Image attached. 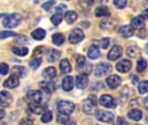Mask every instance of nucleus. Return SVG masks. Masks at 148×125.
<instances>
[{"label":"nucleus","instance_id":"nucleus-1","mask_svg":"<svg viewBox=\"0 0 148 125\" xmlns=\"http://www.w3.org/2000/svg\"><path fill=\"white\" fill-rule=\"evenodd\" d=\"M5 17L2 21V24L4 28L14 29L17 27L22 23V17L17 13H13L10 15H5Z\"/></svg>","mask_w":148,"mask_h":125},{"label":"nucleus","instance_id":"nucleus-2","mask_svg":"<svg viewBox=\"0 0 148 125\" xmlns=\"http://www.w3.org/2000/svg\"><path fill=\"white\" fill-rule=\"evenodd\" d=\"M97 107V100L96 97L94 95H89L88 99L84 102L82 105V110L87 115H93Z\"/></svg>","mask_w":148,"mask_h":125},{"label":"nucleus","instance_id":"nucleus-3","mask_svg":"<svg viewBox=\"0 0 148 125\" xmlns=\"http://www.w3.org/2000/svg\"><path fill=\"white\" fill-rule=\"evenodd\" d=\"M75 109V104L69 101L62 100V101H59L57 104V110L59 111V113H62V114L70 115L74 112Z\"/></svg>","mask_w":148,"mask_h":125},{"label":"nucleus","instance_id":"nucleus-4","mask_svg":"<svg viewBox=\"0 0 148 125\" xmlns=\"http://www.w3.org/2000/svg\"><path fill=\"white\" fill-rule=\"evenodd\" d=\"M95 117L98 121L106 124H112L114 121V114L110 111L97 110L95 113Z\"/></svg>","mask_w":148,"mask_h":125},{"label":"nucleus","instance_id":"nucleus-5","mask_svg":"<svg viewBox=\"0 0 148 125\" xmlns=\"http://www.w3.org/2000/svg\"><path fill=\"white\" fill-rule=\"evenodd\" d=\"M112 71V66L107 63H101L95 66V75L98 77H102L108 75Z\"/></svg>","mask_w":148,"mask_h":125},{"label":"nucleus","instance_id":"nucleus-6","mask_svg":"<svg viewBox=\"0 0 148 125\" xmlns=\"http://www.w3.org/2000/svg\"><path fill=\"white\" fill-rule=\"evenodd\" d=\"M85 37L84 32L82 31V30L79 29V28H75L74 30H72L69 33V40L71 44H76L80 42H82Z\"/></svg>","mask_w":148,"mask_h":125},{"label":"nucleus","instance_id":"nucleus-7","mask_svg":"<svg viewBox=\"0 0 148 125\" xmlns=\"http://www.w3.org/2000/svg\"><path fill=\"white\" fill-rule=\"evenodd\" d=\"M100 104L108 109H114L116 107V100L110 95H102L100 97Z\"/></svg>","mask_w":148,"mask_h":125},{"label":"nucleus","instance_id":"nucleus-8","mask_svg":"<svg viewBox=\"0 0 148 125\" xmlns=\"http://www.w3.org/2000/svg\"><path fill=\"white\" fill-rule=\"evenodd\" d=\"M27 97L28 99L31 102V103H36V104H40L42 103V99H43V93L41 90H29L27 94Z\"/></svg>","mask_w":148,"mask_h":125},{"label":"nucleus","instance_id":"nucleus-9","mask_svg":"<svg viewBox=\"0 0 148 125\" xmlns=\"http://www.w3.org/2000/svg\"><path fill=\"white\" fill-rule=\"evenodd\" d=\"M13 102L12 96L10 92L3 90L0 92V105L3 108L9 107Z\"/></svg>","mask_w":148,"mask_h":125},{"label":"nucleus","instance_id":"nucleus-10","mask_svg":"<svg viewBox=\"0 0 148 125\" xmlns=\"http://www.w3.org/2000/svg\"><path fill=\"white\" fill-rule=\"evenodd\" d=\"M123 53V50L120 45H114L108 54V58L110 61H116L119 59Z\"/></svg>","mask_w":148,"mask_h":125},{"label":"nucleus","instance_id":"nucleus-11","mask_svg":"<svg viewBox=\"0 0 148 125\" xmlns=\"http://www.w3.org/2000/svg\"><path fill=\"white\" fill-rule=\"evenodd\" d=\"M40 88L44 90V92L48 93V94H51L53 93L56 90V84L55 82H52L51 80L49 81H42L39 84Z\"/></svg>","mask_w":148,"mask_h":125},{"label":"nucleus","instance_id":"nucleus-12","mask_svg":"<svg viewBox=\"0 0 148 125\" xmlns=\"http://www.w3.org/2000/svg\"><path fill=\"white\" fill-rule=\"evenodd\" d=\"M122 82V79L121 77H119L118 75H112V76H109L107 79H106V83L108 84V86L114 90V89H116L117 87H119L121 85Z\"/></svg>","mask_w":148,"mask_h":125},{"label":"nucleus","instance_id":"nucleus-13","mask_svg":"<svg viewBox=\"0 0 148 125\" xmlns=\"http://www.w3.org/2000/svg\"><path fill=\"white\" fill-rule=\"evenodd\" d=\"M118 34L125 38H129L134 35V29L131 25H123L118 29Z\"/></svg>","mask_w":148,"mask_h":125},{"label":"nucleus","instance_id":"nucleus-14","mask_svg":"<svg viewBox=\"0 0 148 125\" xmlns=\"http://www.w3.org/2000/svg\"><path fill=\"white\" fill-rule=\"evenodd\" d=\"M132 69V63L127 59H122L116 64V70L121 73H127Z\"/></svg>","mask_w":148,"mask_h":125},{"label":"nucleus","instance_id":"nucleus-15","mask_svg":"<svg viewBox=\"0 0 148 125\" xmlns=\"http://www.w3.org/2000/svg\"><path fill=\"white\" fill-rule=\"evenodd\" d=\"M88 75H85V74H81L79 76L76 77V79H75V84H76V87L80 90H84L88 87Z\"/></svg>","mask_w":148,"mask_h":125},{"label":"nucleus","instance_id":"nucleus-16","mask_svg":"<svg viewBox=\"0 0 148 125\" xmlns=\"http://www.w3.org/2000/svg\"><path fill=\"white\" fill-rule=\"evenodd\" d=\"M18 85H19V78L13 75H10V77H8L3 82V86L8 89H15Z\"/></svg>","mask_w":148,"mask_h":125},{"label":"nucleus","instance_id":"nucleus-17","mask_svg":"<svg viewBox=\"0 0 148 125\" xmlns=\"http://www.w3.org/2000/svg\"><path fill=\"white\" fill-rule=\"evenodd\" d=\"M10 74L13 76H16L18 78H23V77H25L27 76V70L25 67L16 65L11 69Z\"/></svg>","mask_w":148,"mask_h":125},{"label":"nucleus","instance_id":"nucleus-18","mask_svg":"<svg viewBox=\"0 0 148 125\" xmlns=\"http://www.w3.org/2000/svg\"><path fill=\"white\" fill-rule=\"evenodd\" d=\"M131 26L134 29L142 30L145 27V18L143 17V16L140 15V16L135 17L131 22Z\"/></svg>","mask_w":148,"mask_h":125},{"label":"nucleus","instance_id":"nucleus-19","mask_svg":"<svg viewBox=\"0 0 148 125\" xmlns=\"http://www.w3.org/2000/svg\"><path fill=\"white\" fill-rule=\"evenodd\" d=\"M61 51H59L58 50L56 49H49L47 51V60L49 63H54L56 61H57L59 59V57H61Z\"/></svg>","mask_w":148,"mask_h":125},{"label":"nucleus","instance_id":"nucleus-20","mask_svg":"<svg viewBox=\"0 0 148 125\" xmlns=\"http://www.w3.org/2000/svg\"><path fill=\"white\" fill-rule=\"evenodd\" d=\"M62 89L65 91H70L74 88V78L71 76H67L63 78L62 84Z\"/></svg>","mask_w":148,"mask_h":125},{"label":"nucleus","instance_id":"nucleus-21","mask_svg":"<svg viewBox=\"0 0 148 125\" xmlns=\"http://www.w3.org/2000/svg\"><path fill=\"white\" fill-rule=\"evenodd\" d=\"M100 56H101V52H100L99 47L95 44L91 45L88 51V58H90L91 60H96L100 57Z\"/></svg>","mask_w":148,"mask_h":125},{"label":"nucleus","instance_id":"nucleus-22","mask_svg":"<svg viewBox=\"0 0 148 125\" xmlns=\"http://www.w3.org/2000/svg\"><path fill=\"white\" fill-rule=\"evenodd\" d=\"M45 108H46V106L42 105L41 103H40V104L31 103V104H29V110H30L33 114H35V115H40V114H42V113L44 111Z\"/></svg>","mask_w":148,"mask_h":125},{"label":"nucleus","instance_id":"nucleus-23","mask_svg":"<svg viewBox=\"0 0 148 125\" xmlns=\"http://www.w3.org/2000/svg\"><path fill=\"white\" fill-rule=\"evenodd\" d=\"M42 76L46 80H52L56 76V70L54 67H48L42 71Z\"/></svg>","mask_w":148,"mask_h":125},{"label":"nucleus","instance_id":"nucleus-24","mask_svg":"<svg viewBox=\"0 0 148 125\" xmlns=\"http://www.w3.org/2000/svg\"><path fill=\"white\" fill-rule=\"evenodd\" d=\"M127 55L132 58H136L141 55V50L137 46H130L127 50Z\"/></svg>","mask_w":148,"mask_h":125},{"label":"nucleus","instance_id":"nucleus-25","mask_svg":"<svg viewBox=\"0 0 148 125\" xmlns=\"http://www.w3.org/2000/svg\"><path fill=\"white\" fill-rule=\"evenodd\" d=\"M95 15L96 17H108V16H110V11L107 6L101 5L95 9Z\"/></svg>","mask_w":148,"mask_h":125},{"label":"nucleus","instance_id":"nucleus-26","mask_svg":"<svg viewBox=\"0 0 148 125\" xmlns=\"http://www.w3.org/2000/svg\"><path fill=\"white\" fill-rule=\"evenodd\" d=\"M60 70L62 74H68L71 71V64L68 59H62L60 62Z\"/></svg>","mask_w":148,"mask_h":125},{"label":"nucleus","instance_id":"nucleus-27","mask_svg":"<svg viewBox=\"0 0 148 125\" xmlns=\"http://www.w3.org/2000/svg\"><path fill=\"white\" fill-rule=\"evenodd\" d=\"M142 116H143L142 112H141L140 110H136V109L130 110V111L128 112V114H127L128 118H130L131 120L136 121V122H138V121L141 120Z\"/></svg>","mask_w":148,"mask_h":125},{"label":"nucleus","instance_id":"nucleus-28","mask_svg":"<svg viewBox=\"0 0 148 125\" xmlns=\"http://www.w3.org/2000/svg\"><path fill=\"white\" fill-rule=\"evenodd\" d=\"M114 20L112 19H102L100 23V27L102 30H112L114 27Z\"/></svg>","mask_w":148,"mask_h":125},{"label":"nucleus","instance_id":"nucleus-29","mask_svg":"<svg viewBox=\"0 0 148 125\" xmlns=\"http://www.w3.org/2000/svg\"><path fill=\"white\" fill-rule=\"evenodd\" d=\"M31 37L36 40H42L46 37V31L43 29L38 28L31 32Z\"/></svg>","mask_w":148,"mask_h":125},{"label":"nucleus","instance_id":"nucleus-30","mask_svg":"<svg viewBox=\"0 0 148 125\" xmlns=\"http://www.w3.org/2000/svg\"><path fill=\"white\" fill-rule=\"evenodd\" d=\"M78 17V15L75 11L74 10H69L65 13L64 15V18H65V21L68 23H73Z\"/></svg>","mask_w":148,"mask_h":125},{"label":"nucleus","instance_id":"nucleus-31","mask_svg":"<svg viewBox=\"0 0 148 125\" xmlns=\"http://www.w3.org/2000/svg\"><path fill=\"white\" fill-rule=\"evenodd\" d=\"M52 42L57 46H61L65 42V37L62 33H56L52 36Z\"/></svg>","mask_w":148,"mask_h":125},{"label":"nucleus","instance_id":"nucleus-32","mask_svg":"<svg viewBox=\"0 0 148 125\" xmlns=\"http://www.w3.org/2000/svg\"><path fill=\"white\" fill-rule=\"evenodd\" d=\"M12 52L18 57H25L29 53V50L26 47H14L12 48Z\"/></svg>","mask_w":148,"mask_h":125},{"label":"nucleus","instance_id":"nucleus-33","mask_svg":"<svg viewBox=\"0 0 148 125\" xmlns=\"http://www.w3.org/2000/svg\"><path fill=\"white\" fill-rule=\"evenodd\" d=\"M75 60H76V69H77V70L79 71V70L84 66V64H86L87 60H86V57H85L84 56L81 55V54L76 55Z\"/></svg>","mask_w":148,"mask_h":125},{"label":"nucleus","instance_id":"nucleus-34","mask_svg":"<svg viewBox=\"0 0 148 125\" xmlns=\"http://www.w3.org/2000/svg\"><path fill=\"white\" fill-rule=\"evenodd\" d=\"M16 39H15V42L18 44H29L30 43V39L27 37V36H24V35H16Z\"/></svg>","mask_w":148,"mask_h":125},{"label":"nucleus","instance_id":"nucleus-35","mask_svg":"<svg viewBox=\"0 0 148 125\" xmlns=\"http://www.w3.org/2000/svg\"><path fill=\"white\" fill-rule=\"evenodd\" d=\"M147 61L143 57L140 58L137 63V71L143 72L147 69Z\"/></svg>","mask_w":148,"mask_h":125},{"label":"nucleus","instance_id":"nucleus-36","mask_svg":"<svg viewBox=\"0 0 148 125\" xmlns=\"http://www.w3.org/2000/svg\"><path fill=\"white\" fill-rule=\"evenodd\" d=\"M92 70H93V65L89 63V62H86V64H84V66L79 70L80 72H81V74H85V75H88V74H90L91 73V71H92Z\"/></svg>","mask_w":148,"mask_h":125},{"label":"nucleus","instance_id":"nucleus-37","mask_svg":"<svg viewBox=\"0 0 148 125\" xmlns=\"http://www.w3.org/2000/svg\"><path fill=\"white\" fill-rule=\"evenodd\" d=\"M50 20H51L52 23L55 24V25L60 24V23H62V13H61V12H58V13L54 14V15L51 17Z\"/></svg>","mask_w":148,"mask_h":125},{"label":"nucleus","instance_id":"nucleus-38","mask_svg":"<svg viewBox=\"0 0 148 125\" xmlns=\"http://www.w3.org/2000/svg\"><path fill=\"white\" fill-rule=\"evenodd\" d=\"M70 121V117L69 115H66V114H62L59 113V115L57 116V122H59L60 124H68Z\"/></svg>","mask_w":148,"mask_h":125},{"label":"nucleus","instance_id":"nucleus-39","mask_svg":"<svg viewBox=\"0 0 148 125\" xmlns=\"http://www.w3.org/2000/svg\"><path fill=\"white\" fill-rule=\"evenodd\" d=\"M52 117H53L52 112L50 110H46L43 113V115H42V117L41 118V121H42V123L47 124V123H49V122H50L52 120Z\"/></svg>","mask_w":148,"mask_h":125},{"label":"nucleus","instance_id":"nucleus-40","mask_svg":"<svg viewBox=\"0 0 148 125\" xmlns=\"http://www.w3.org/2000/svg\"><path fill=\"white\" fill-rule=\"evenodd\" d=\"M17 34L14 31L11 30H3L0 31V39H5L8 37H16Z\"/></svg>","mask_w":148,"mask_h":125},{"label":"nucleus","instance_id":"nucleus-41","mask_svg":"<svg viewBox=\"0 0 148 125\" xmlns=\"http://www.w3.org/2000/svg\"><path fill=\"white\" fill-rule=\"evenodd\" d=\"M139 92L143 95V94H146L147 93L148 91V82L147 81H142L139 84Z\"/></svg>","mask_w":148,"mask_h":125},{"label":"nucleus","instance_id":"nucleus-42","mask_svg":"<svg viewBox=\"0 0 148 125\" xmlns=\"http://www.w3.org/2000/svg\"><path fill=\"white\" fill-rule=\"evenodd\" d=\"M41 64H42V59L41 58H35L29 63V65L32 70H36L37 68L40 67Z\"/></svg>","mask_w":148,"mask_h":125},{"label":"nucleus","instance_id":"nucleus-43","mask_svg":"<svg viewBox=\"0 0 148 125\" xmlns=\"http://www.w3.org/2000/svg\"><path fill=\"white\" fill-rule=\"evenodd\" d=\"M114 4L118 9H123L127 4V0H114Z\"/></svg>","mask_w":148,"mask_h":125},{"label":"nucleus","instance_id":"nucleus-44","mask_svg":"<svg viewBox=\"0 0 148 125\" xmlns=\"http://www.w3.org/2000/svg\"><path fill=\"white\" fill-rule=\"evenodd\" d=\"M109 39L108 38H102V39H101L99 42H98V44H99V46L101 48V49H104V50H106L108 46H109Z\"/></svg>","mask_w":148,"mask_h":125},{"label":"nucleus","instance_id":"nucleus-45","mask_svg":"<svg viewBox=\"0 0 148 125\" xmlns=\"http://www.w3.org/2000/svg\"><path fill=\"white\" fill-rule=\"evenodd\" d=\"M9 70H10V69H9L8 64H6L4 63L0 64V74L1 75H3V76L7 75L9 73Z\"/></svg>","mask_w":148,"mask_h":125},{"label":"nucleus","instance_id":"nucleus-46","mask_svg":"<svg viewBox=\"0 0 148 125\" xmlns=\"http://www.w3.org/2000/svg\"><path fill=\"white\" fill-rule=\"evenodd\" d=\"M55 3H56V1H55V0H49V1H47V2H45L44 3H42V7L43 10H49Z\"/></svg>","mask_w":148,"mask_h":125},{"label":"nucleus","instance_id":"nucleus-47","mask_svg":"<svg viewBox=\"0 0 148 125\" xmlns=\"http://www.w3.org/2000/svg\"><path fill=\"white\" fill-rule=\"evenodd\" d=\"M19 124H33V121L30 118H23Z\"/></svg>","mask_w":148,"mask_h":125},{"label":"nucleus","instance_id":"nucleus-48","mask_svg":"<svg viewBox=\"0 0 148 125\" xmlns=\"http://www.w3.org/2000/svg\"><path fill=\"white\" fill-rule=\"evenodd\" d=\"M117 124H127L128 123L125 120V118H123V117H118V119H117Z\"/></svg>","mask_w":148,"mask_h":125},{"label":"nucleus","instance_id":"nucleus-49","mask_svg":"<svg viewBox=\"0 0 148 125\" xmlns=\"http://www.w3.org/2000/svg\"><path fill=\"white\" fill-rule=\"evenodd\" d=\"M4 117H5V111L3 109H0V121L3 119Z\"/></svg>","mask_w":148,"mask_h":125},{"label":"nucleus","instance_id":"nucleus-50","mask_svg":"<svg viewBox=\"0 0 148 125\" xmlns=\"http://www.w3.org/2000/svg\"><path fill=\"white\" fill-rule=\"evenodd\" d=\"M138 81H139L138 77H137V76H134V77H133V84H136L138 83Z\"/></svg>","mask_w":148,"mask_h":125},{"label":"nucleus","instance_id":"nucleus-51","mask_svg":"<svg viewBox=\"0 0 148 125\" xmlns=\"http://www.w3.org/2000/svg\"><path fill=\"white\" fill-rule=\"evenodd\" d=\"M142 16H143V17H144L145 19H146V18H147V10H144V12H143V15H142Z\"/></svg>","mask_w":148,"mask_h":125},{"label":"nucleus","instance_id":"nucleus-52","mask_svg":"<svg viewBox=\"0 0 148 125\" xmlns=\"http://www.w3.org/2000/svg\"><path fill=\"white\" fill-rule=\"evenodd\" d=\"M144 105H145V109H147V97H146L144 100Z\"/></svg>","mask_w":148,"mask_h":125},{"label":"nucleus","instance_id":"nucleus-53","mask_svg":"<svg viewBox=\"0 0 148 125\" xmlns=\"http://www.w3.org/2000/svg\"><path fill=\"white\" fill-rule=\"evenodd\" d=\"M5 15H6V14H0V18H1L2 17H4Z\"/></svg>","mask_w":148,"mask_h":125},{"label":"nucleus","instance_id":"nucleus-54","mask_svg":"<svg viewBox=\"0 0 148 125\" xmlns=\"http://www.w3.org/2000/svg\"><path fill=\"white\" fill-rule=\"evenodd\" d=\"M35 1V3H38V2H40L41 0H34Z\"/></svg>","mask_w":148,"mask_h":125},{"label":"nucleus","instance_id":"nucleus-55","mask_svg":"<svg viewBox=\"0 0 148 125\" xmlns=\"http://www.w3.org/2000/svg\"><path fill=\"white\" fill-rule=\"evenodd\" d=\"M67 1H69V0H67Z\"/></svg>","mask_w":148,"mask_h":125}]
</instances>
